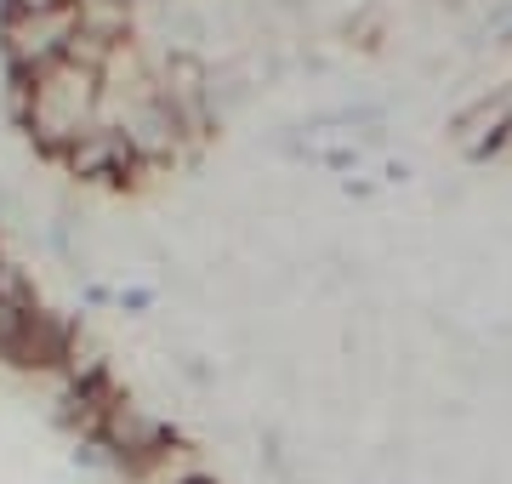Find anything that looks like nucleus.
Wrapping results in <instances>:
<instances>
[{"label":"nucleus","instance_id":"obj_1","mask_svg":"<svg viewBox=\"0 0 512 484\" xmlns=\"http://www.w3.org/2000/svg\"><path fill=\"white\" fill-rule=\"evenodd\" d=\"M177 484H211V479H200V473H188V479H177Z\"/></svg>","mask_w":512,"mask_h":484}]
</instances>
